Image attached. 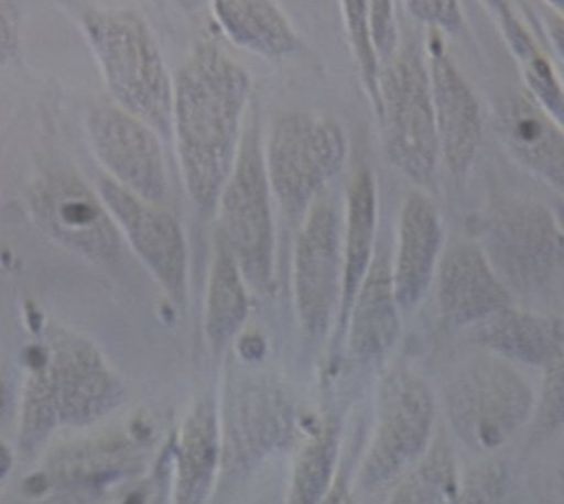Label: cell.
I'll return each mask as SVG.
<instances>
[{"label": "cell", "instance_id": "6da1fadb", "mask_svg": "<svg viewBox=\"0 0 564 504\" xmlns=\"http://www.w3.org/2000/svg\"><path fill=\"white\" fill-rule=\"evenodd\" d=\"M251 89L247 68L212 39L192 46L174 78L172 135L185 187L204 213L218 207L237 161Z\"/></svg>", "mask_w": 564, "mask_h": 504}, {"label": "cell", "instance_id": "7a4b0ae2", "mask_svg": "<svg viewBox=\"0 0 564 504\" xmlns=\"http://www.w3.org/2000/svg\"><path fill=\"white\" fill-rule=\"evenodd\" d=\"M82 29L115 105L171 138L174 78L148 20L129 7H93Z\"/></svg>", "mask_w": 564, "mask_h": 504}, {"label": "cell", "instance_id": "3957f363", "mask_svg": "<svg viewBox=\"0 0 564 504\" xmlns=\"http://www.w3.org/2000/svg\"><path fill=\"white\" fill-rule=\"evenodd\" d=\"M124 386L99 351L75 337L53 338L33 368L23 404L22 440L42 442L59 426H88L115 410Z\"/></svg>", "mask_w": 564, "mask_h": 504}, {"label": "cell", "instance_id": "277c9868", "mask_svg": "<svg viewBox=\"0 0 564 504\" xmlns=\"http://www.w3.org/2000/svg\"><path fill=\"white\" fill-rule=\"evenodd\" d=\"M377 118L391 164L417 184H430L441 161L426 53L398 46L380 65Z\"/></svg>", "mask_w": 564, "mask_h": 504}, {"label": "cell", "instance_id": "5b68a950", "mask_svg": "<svg viewBox=\"0 0 564 504\" xmlns=\"http://www.w3.org/2000/svg\"><path fill=\"white\" fill-rule=\"evenodd\" d=\"M484 252L512 297H540L564 277V234L555 211L529 200L500 201L486 224Z\"/></svg>", "mask_w": 564, "mask_h": 504}, {"label": "cell", "instance_id": "8992f818", "mask_svg": "<svg viewBox=\"0 0 564 504\" xmlns=\"http://www.w3.org/2000/svg\"><path fill=\"white\" fill-rule=\"evenodd\" d=\"M218 207L224 220L221 233L237 258L245 281L253 291L268 294L273 288L274 228L270 178L254 114L245 124L237 161Z\"/></svg>", "mask_w": 564, "mask_h": 504}, {"label": "cell", "instance_id": "52a82bcc", "mask_svg": "<svg viewBox=\"0 0 564 504\" xmlns=\"http://www.w3.org/2000/svg\"><path fill=\"white\" fill-rule=\"evenodd\" d=\"M347 141L337 122L312 112H285L271 125L264 161L271 191L289 218H304L341 171Z\"/></svg>", "mask_w": 564, "mask_h": 504}, {"label": "cell", "instance_id": "ba28073f", "mask_svg": "<svg viewBox=\"0 0 564 504\" xmlns=\"http://www.w3.org/2000/svg\"><path fill=\"white\" fill-rule=\"evenodd\" d=\"M451 423L457 436L480 452L512 439L535 410V397L512 361L490 353L470 361L451 384Z\"/></svg>", "mask_w": 564, "mask_h": 504}, {"label": "cell", "instance_id": "9c48e42d", "mask_svg": "<svg viewBox=\"0 0 564 504\" xmlns=\"http://www.w3.org/2000/svg\"><path fill=\"white\" fill-rule=\"evenodd\" d=\"M430 387L416 374L394 371L383 381L373 442L358 473L361 489L380 492L426 452L433 429Z\"/></svg>", "mask_w": 564, "mask_h": 504}, {"label": "cell", "instance_id": "30bf717a", "mask_svg": "<svg viewBox=\"0 0 564 504\" xmlns=\"http://www.w3.org/2000/svg\"><path fill=\"white\" fill-rule=\"evenodd\" d=\"M86 134L111 180L149 204H164L167 167L162 135L151 124L118 105H101L89 112Z\"/></svg>", "mask_w": 564, "mask_h": 504}, {"label": "cell", "instance_id": "8fae6325", "mask_svg": "<svg viewBox=\"0 0 564 504\" xmlns=\"http://www.w3.org/2000/svg\"><path fill=\"white\" fill-rule=\"evenodd\" d=\"M341 282L340 221L330 194L322 190L305 213L295 246V307L308 337L327 333L337 300H341Z\"/></svg>", "mask_w": 564, "mask_h": 504}, {"label": "cell", "instance_id": "7c38bea8", "mask_svg": "<svg viewBox=\"0 0 564 504\" xmlns=\"http://www.w3.org/2000/svg\"><path fill=\"white\" fill-rule=\"evenodd\" d=\"M99 194L112 220L162 291L175 304H185L188 252L181 223L161 205L135 197L111 178L99 182Z\"/></svg>", "mask_w": 564, "mask_h": 504}, {"label": "cell", "instance_id": "4fadbf2b", "mask_svg": "<svg viewBox=\"0 0 564 504\" xmlns=\"http://www.w3.org/2000/svg\"><path fill=\"white\" fill-rule=\"evenodd\" d=\"M32 210L39 223L69 250L95 261L119 252L118 224L102 198L69 172H52L33 185Z\"/></svg>", "mask_w": 564, "mask_h": 504}, {"label": "cell", "instance_id": "5bb4252c", "mask_svg": "<svg viewBox=\"0 0 564 504\" xmlns=\"http://www.w3.org/2000/svg\"><path fill=\"white\" fill-rule=\"evenodd\" d=\"M441 35L431 30L426 48L437 141L447 171L463 178L469 174L482 141V108Z\"/></svg>", "mask_w": 564, "mask_h": 504}, {"label": "cell", "instance_id": "9a60e30c", "mask_svg": "<svg viewBox=\"0 0 564 504\" xmlns=\"http://www.w3.org/2000/svg\"><path fill=\"white\" fill-rule=\"evenodd\" d=\"M496 132L523 168L564 195V131L527 89L499 99Z\"/></svg>", "mask_w": 564, "mask_h": 504}, {"label": "cell", "instance_id": "2e32d148", "mask_svg": "<svg viewBox=\"0 0 564 504\" xmlns=\"http://www.w3.org/2000/svg\"><path fill=\"white\" fill-rule=\"evenodd\" d=\"M444 320L454 328L474 327L513 305L482 248L457 243L444 254L437 277Z\"/></svg>", "mask_w": 564, "mask_h": 504}, {"label": "cell", "instance_id": "e0dca14e", "mask_svg": "<svg viewBox=\"0 0 564 504\" xmlns=\"http://www.w3.org/2000/svg\"><path fill=\"white\" fill-rule=\"evenodd\" d=\"M441 244L443 228L436 208L424 195H408L401 210L397 259L391 269L400 307L411 310L426 294L436 272Z\"/></svg>", "mask_w": 564, "mask_h": 504}, {"label": "cell", "instance_id": "ac0fdd59", "mask_svg": "<svg viewBox=\"0 0 564 504\" xmlns=\"http://www.w3.org/2000/svg\"><path fill=\"white\" fill-rule=\"evenodd\" d=\"M476 338L490 353L512 363L542 366L564 357V318L510 307L474 325Z\"/></svg>", "mask_w": 564, "mask_h": 504}, {"label": "cell", "instance_id": "d6986e66", "mask_svg": "<svg viewBox=\"0 0 564 504\" xmlns=\"http://www.w3.org/2000/svg\"><path fill=\"white\" fill-rule=\"evenodd\" d=\"M215 22L238 48L264 59H284L301 36L278 0H210Z\"/></svg>", "mask_w": 564, "mask_h": 504}, {"label": "cell", "instance_id": "ffe728a7", "mask_svg": "<svg viewBox=\"0 0 564 504\" xmlns=\"http://www.w3.org/2000/svg\"><path fill=\"white\" fill-rule=\"evenodd\" d=\"M400 335L393 274L387 259L371 261L350 307V347L358 358L390 350Z\"/></svg>", "mask_w": 564, "mask_h": 504}, {"label": "cell", "instance_id": "44dd1931", "mask_svg": "<svg viewBox=\"0 0 564 504\" xmlns=\"http://www.w3.org/2000/svg\"><path fill=\"white\" fill-rule=\"evenodd\" d=\"M220 456L215 407L202 401L188 413L181 429L175 475V503H204L210 495Z\"/></svg>", "mask_w": 564, "mask_h": 504}, {"label": "cell", "instance_id": "7402d4cb", "mask_svg": "<svg viewBox=\"0 0 564 504\" xmlns=\"http://www.w3.org/2000/svg\"><path fill=\"white\" fill-rule=\"evenodd\" d=\"M377 228V185L370 171L355 174L348 191L347 244L344 252L341 282V321H347L355 295L373 261Z\"/></svg>", "mask_w": 564, "mask_h": 504}, {"label": "cell", "instance_id": "603a6c76", "mask_svg": "<svg viewBox=\"0 0 564 504\" xmlns=\"http://www.w3.org/2000/svg\"><path fill=\"white\" fill-rule=\"evenodd\" d=\"M243 272L224 233L215 244L208 281L205 328L215 348L224 347L243 327L248 317V294Z\"/></svg>", "mask_w": 564, "mask_h": 504}, {"label": "cell", "instance_id": "cb8c5ba5", "mask_svg": "<svg viewBox=\"0 0 564 504\" xmlns=\"http://www.w3.org/2000/svg\"><path fill=\"white\" fill-rule=\"evenodd\" d=\"M337 452V430L327 424L311 437L299 453L289 503L314 504L324 498L334 476Z\"/></svg>", "mask_w": 564, "mask_h": 504}, {"label": "cell", "instance_id": "d4e9b609", "mask_svg": "<svg viewBox=\"0 0 564 504\" xmlns=\"http://www.w3.org/2000/svg\"><path fill=\"white\" fill-rule=\"evenodd\" d=\"M340 10L351 55L364 83L365 95L377 114L380 106V95H378L380 58H378L373 32H371L370 0H340Z\"/></svg>", "mask_w": 564, "mask_h": 504}, {"label": "cell", "instance_id": "484cf974", "mask_svg": "<svg viewBox=\"0 0 564 504\" xmlns=\"http://www.w3.org/2000/svg\"><path fill=\"white\" fill-rule=\"evenodd\" d=\"M522 65L525 89L542 106L543 111L564 131V83L562 73L550 58L536 50L519 62Z\"/></svg>", "mask_w": 564, "mask_h": 504}, {"label": "cell", "instance_id": "4316f807", "mask_svg": "<svg viewBox=\"0 0 564 504\" xmlns=\"http://www.w3.org/2000/svg\"><path fill=\"white\" fill-rule=\"evenodd\" d=\"M564 427V357L545 368L542 397L536 407L535 436L549 437Z\"/></svg>", "mask_w": 564, "mask_h": 504}, {"label": "cell", "instance_id": "83f0119b", "mask_svg": "<svg viewBox=\"0 0 564 504\" xmlns=\"http://www.w3.org/2000/svg\"><path fill=\"white\" fill-rule=\"evenodd\" d=\"M489 10L494 22L499 25L507 45L519 62L540 50L530 30L523 25L510 0H479Z\"/></svg>", "mask_w": 564, "mask_h": 504}, {"label": "cell", "instance_id": "f1b7e54d", "mask_svg": "<svg viewBox=\"0 0 564 504\" xmlns=\"http://www.w3.org/2000/svg\"><path fill=\"white\" fill-rule=\"evenodd\" d=\"M411 15L417 22L441 33H454L463 29L464 12L459 0H404Z\"/></svg>", "mask_w": 564, "mask_h": 504}, {"label": "cell", "instance_id": "f546056e", "mask_svg": "<svg viewBox=\"0 0 564 504\" xmlns=\"http://www.w3.org/2000/svg\"><path fill=\"white\" fill-rule=\"evenodd\" d=\"M371 32L380 65L390 58L400 46V30L397 22L394 0H370Z\"/></svg>", "mask_w": 564, "mask_h": 504}, {"label": "cell", "instance_id": "4dcf8cb0", "mask_svg": "<svg viewBox=\"0 0 564 504\" xmlns=\"http://www.w3.org/2000/svg\"><path fill=\"white\" fill-rule=\"evenodd\" d=\"M22 42V10L17 0H0V66L12 62Z\"/></svg>", "mask_w": 564, "mask_h": 504}, {"label": "cell", "instance_id": "1f68e13d", "mask_svg": "<svg viewBox=\"0 0 564 504\" xmlns=\"http://www.w3.org/2000/svg\"><path fill=\"white\" fill-rule=\"evenodd\" d=\"M503 473L500 470L484 469L482 472L470 476L460 503H492L499 498L502 489Z\"/></svg>", "mask_w": 564, "mask_h": 504}, {"label": "cell", "instance_id": "d6a6232c", "mask_svg": "<svg viewBox=\"0 0 564 504\" xmlns=\"http://www.w3.org/2000/svg\"><path fill=\"white\" fill-rule=\"evenodd\" d=\"M542 23L546 39H549L555 55L558 56L564 72V17L562 13L556 12V10L546 7L543 10Z\"/></svg>", "mask_w": 564, "mask_h": 504}, {"label": "cell", "instance_id": "836d02e7", "mask_svg": "<svg viewBox=\"0 0 564 504\" xmlns=\"http://www.w3.org/2000/svg\"><path fill=\"white\" fill-rule=\"evenodd\" d=\"M7 403H9V384H7L3 370L0 368V419H2L3 413H6Z\"/></svg>", "mask_w": 564, "mask_h": 504}, {"label": "cell", "instance_id": "e575fe53", "mask_svg": "<svg viewBox=\"0 0 564 504\" xmlns=\"http://www.w3.org/2000/svg\"><path fill=\"white\" fill-rule=\"evenodd\" d=\"M10 467H12V456H10L9 450L6 447L0 446V479L7 475Z\"/></svg>", "mask_w": 564, "mask_h": 504}, {"label": "cell", "instance_id": "d590c367", "mask_svg": "<svg viewBox=\"0 0 564 504\" xmlns=\"http://www.w3.org/2000/svg\"><path fill=\"white\" fill-rule=\"evenodd\" d=\"M542 2L564 17V0H542Z\"/></svg>", "mask_w": 564, "mask_h": 504}, {"label": "cell", "instance_id": "8d00e7d4", "mask_svg": "<svg viewBox=\"0 0 564 504\" xmlns=\"http://www.w3.org/2000/svg\"><path fill=\"white\" fill-rule=\"evenodd\" d=\"M555 215H556V218H558V223H560V227H562L563 234H564V200H560L558 204H556Z\"/></svg>", "mask_w": 564, "mask_h": 504}, {"label": "cell", "instance_id": "74e56055", "mask_svg": "<svg viewBox=\"0 0 564 504\" xmlns=\"http://www.w3.org/2000/svg\"><path fill=\"white\" fill-rule=\"evenodd\" d=\"M560 73H562V78H563V83H564V72H563V69Z\"/></svg>", "mask_w": 564, "mask_h": 504}, {"label": "cell", "instance_id": "f35d334b", "mask_svg": "<svg viewBox=\"0 0 564 504\" xmlns=\"http://www.w3.org/2000/svg\"><path fill=\"white\" fill-rule=\"evenodd\" d=\"M563 479H564V475H563Z\"/></svg>", "mask_w": 564, "mask_h": 504}]
</instances>
